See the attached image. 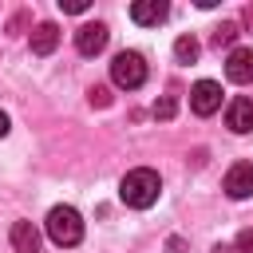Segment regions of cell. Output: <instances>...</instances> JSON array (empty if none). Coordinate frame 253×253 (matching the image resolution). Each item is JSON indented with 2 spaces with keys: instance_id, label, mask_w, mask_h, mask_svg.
Instances as JSON below:
<instances>
[{
  "instance_id": "obj_8",
  "label": "cell",
  "mask_w": 253,
  "mask_h": 253,
  "mask_svg": "<svg viewBox=\"0 0 253 253\" xmlns=\"http://www.w3.org/2000/svg\"><path fill=\"white\" fill-rule=\"evenodd\" d=\"M225 126H229L233 134H249V130H253V99L237 95V99L225 107Z\"/></svg>"
},
{
  "instance_id": "obj_7",
  "label": "cell",
  "mask_w": 253,
  "mask_h": 253,
  "mask_svg": "<svg viewBox=\"0 0 253 253\" xmlns=\"http://www.w3.org/2000/svg\"><path fill=\"white\" fill-rule=\"evenodd\" d=\"M225 79L229 83H253V47H233L225 59Z\"/></svg>"
},
{
  "instance_id": "obj_14",
  "label": "cell",
  "mask_w": 253,
  "mask_h": 253,
  "mask_svg": "<svg viewBox=\"0 0 253 253\" xmlns=\"http://www.w3.org/2000/svg\"><path fill=\"white\" fill-rule=\"evenodd\" d=\"M233 253H253V229H241V233H237Z\"/></svg>"
},
{
  "instance_id": "obj_17",
  "label": "cell",
  "mask_w": 253,
  "mask_h": 253,
  "mask_svg": "<svg viewBox=\"0 0 253 253\" xmlns=\"http://www.w3.org/2000/svg\"><path fill=\"white\" fill-rule=\"evenodd\" d=\"M107 99H111V95H107V87H91V103H99V107H107Z\"/></svg>"
},
{
  "instance_id": "obj_13",
  "label": "cell",
  "mask_w": 253,
  "mask_h": 253,
  "mask_svg": "<svg viewBox=\"0 0 253 253\" xmlns=\"http://www.w3.org/2000/svg\"><path fill=\"white\" fill-rule=\"evenodd\" d=\"M237 32H241V28H237L233 20H225L221 28H213V47H229V43L237 40Z\"/></svg>"
},
{
  "instance_id": "obj_4",
  "label": "cell",
  "mask_w": 253,
  "mask_h": 253,
  "mask_svg": "<svg viewBox=\"0 0 253 253\" xmlns=\"http://www.w3.org/2000/svg\"><path fill=\"white\" fill-rule=\"evenodd\" d=\"M217 107H221V83H213V79H198V83L190 87V111L202 115V119H210Z\"/></svg>"
},
{
  "instance_id": "obj_10",
  "label": "cell",
  "mask_w": 253,
  "mask_h": 253,
  "mask_svg": "<svg viewBox=\"0 0 253 253\" xmlns=\"http://www.w3.org/2000/svg\"><path fill=\"white\" fill-rule=\"evenodd\" d=\"M12 249L16 253H40V229L32 221H16L12 225Z\"/></svg>"
},
{
  "instance_id": "obj_5",
  "label": "cell",
  "mask_w": 253,
  "mask_h": 253,
  "mask_svg": "<svg viewBox=\"0 0 253 253\" xmlns=\"http://www.w3.org/2000/svg\"><path fill=\"white\" fill-rule=\"evenodd\" d=\"M107 40H111V32H107V24H83L79 32H75V51L79 55H99L103 47H107Z\"/></svg>"
},
{
  "instance_id": "obj_3",
  "label": "cell",
  "mask_w": 253,
  "mask_h": 253,
  "mask_svg": "<svg viewBox=\"0 0 253 253\" xmlns=\"http://www.w3.org/2000/svg\"><path fill=\"white\" fill-rule=\"evenodd\" d=\"M111 83L123 91H138L146 83V59L138 51H119L111 59Z\"/></svg>"
},
{
  "instance_id": "obj_1",
  "label": "cell",
  "mask_w": 253,
  "mask_h": 253,
  "mask_svg": "<svg viewBox=\"0 0 253 253\" xmlns=\"http://www.w3.org/2000/svg\"><path fill=\"white\" fill-rule=\"evenodd\" d=\"M158 194H162V182H158V174H154L150 166L126 170L123 182H119V198H123V206H130V210H146V206H154Z\"/></svg>"
},
{
  "instance_id": "obj_18",
  "label": "cell",
  "mask_w": 253,
  "mask_h": 253,
  "mask_svg": "<svg viewBox=\"0 0 253 253\" xmlns=\"http://www.w3.org/2000/svg\"><path fill=\"white\" fill-rule=\"evenodd\" d=\"M8 130H12V123H8V115H4V111H0V138H4V134H8Z\"/></svg>"
},
{
  "instance_id": "obj_12",
  "label": "cell",
  "mask_w": 253,
  "mask_h": 253,
  "mask_svg": "<svg viewBox=\"0 0 253 253\" xmlns=\"http://www.w3.org/2000/svg\"><path fill=\"white\" fill-rule=\"evenodd\" d=\"M198 51H202V47H198L194 36H178V40H174V55H178V63H194Z\"/></svg>"
},
{
  "instance_id": "obj_15",
  "label": "cell",
  "mask_w": 253,
  "mask_h": 253,
  "mask_svg": "<svg viewBox=\"0 0 253 253\" xmlns=\"http://www.w3.org/2000/svg\"><path fill=\"white\" fill-rule=\"evenodd\" d=\"M170 115H174V99L166 95V99H158V103H154V119H170Z\"/></svg>"
},
{
  "instance_id": "obj_6",
  "label": "cell",
  "mask_w": 253,
  "mask_h": 253,
  "mask_svg": "<svg viewBox=\"0 0 253 253\" xmlns=\"http://www.w3.org/2000/svg\"><path fill=\"white\" fill-rule=\"evenodd\" d=\"M225 194H229L233 202H241V198L253 194V162H233V166H229V174H225Z\"/></svg>"
},
{
  "instance_id": "obj_16",
  "label": "cell",
  "mask_w": 253,
  "mask_h": 253,
  "mask_svg": "<svg viewBox=\"0 0 253 253\" xmlns=\"http://www.w3.org/2000/svg\"><path fill=\"white\" fill-rule=\"evenodd\" d=\"M59 8L71 12V16H79V12H87V0H59Z\"/></svg>"
},
{
  "instance_id": "obj_9",
  "label": "cell",
  "mask_w": 253,
  "mask_h": 253,
  "mask_svg": "<svg viewBox=\"0 0 253 253\" xmlns=\"http://www.w3.org/2000/svg\"><path fill=\"white\" fill-rule=\"evenodd\" d=\"M166 12H170V4H166V0H134V4H130V20H134V24H142V28L162 24V20H166Z\"/></svg>"
},
{
  "instance_id": "obj_11",
  "label": "cell",
  "mask_w": 253,
  "mask_h": 253,
  "mask_svg": "<svg viewBox=\"0 0 253 253\" xmlns=\"http://www.w3.org/2000/svg\"><path fill=\"white\" fill-rule=\"evenodd\" d=\"M59 47V28L55 24H40L36 32H32V51L36 55H51Z\"/></svg>"
},
{
  "instance_id": "obj_2",
  "label": "cell",
  "mask_w": 253,
  "mask_h": 253,
  "mask_svg": "<svg viewBox=\"0 0 253 253\" xmlns=\"http://www.w3.org/2000/svg\"><path fill=\"white\" fill-rule=\"evenodd\" d=\"M43 229H47V237L55 245H79L83 241V217H79L75 206H51Z\"/></svg>"
},
{
  "instance_id": "obj_19",
  "label": "cell",
  "mask_w": 253,
  "mask_h": 253,
  "mask_svg": "<svg viewBox=\"0 0 253 253\" xmlns=\"http://www.w3.org/2000/svg\"><path fill=\"white\" fill-rule=\"evenodd\" d=\"M245 24H249V28H253V8H245Z\"/></svg>"
}]
</instances>
